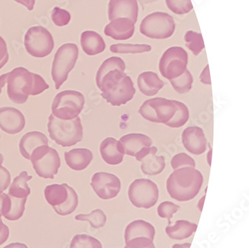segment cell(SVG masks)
I'll list each match as a JSON object with an SVG mask.
<instances>
[{"instance_id": "14", "label": "cell", "mask_w": 249, "mask_h": 248, "mask_svg": "<svg viewBox=\"0 0 249 248\" xmlns=\"http://www.w3.org/2000/svg\"><path fill=\"white\" fill-rule=\"evenodd\" d=\"M139 4L137 0H110L108 5V18L110 21L125 18L134 24L137 22Z\"/></svg>"}, {"instance_id": "49", "label": "cell", "mask_w": 249, "mask_h": 248, "mask_svg": "<svg viewBox=\"0 0 249 248\" xmlns=\"http://www.w3.org/2000/svg\"><path fill=\"white\" fill-rule=\"evenodd\" d=\"M191 248V244L183 243V244H175L172 246V248Z\"/></svg>"}, {"instance_id": "19", "label": "cell", "mask_w": 249, "mask_h": 248, "mask_svg": "<svg viewBox=\"0 0 249 248\" xmlns=\"http://www.w3.org/2000/svg\"><path fill=\"white\" fill-rule=\"evenodd\" d=\"M103 160L111 165H117L123 161L124 151L119 141L114 138H107L101 142L100 146Z\"/></svg>"}, {"instance_id": "29", "label": "cell", "mask_w": 249, "mask_h": 248, "mask_svg": "<svg viewBox=\"0 0 249 248\" xmlns=\"http://www.w3.org/2000/svg\"><path fill=\"white\" fill-rule=\"evenodd\" d=\"M75 219L79 221H87L94 229H100L105 226L107 218L103 210H95L90 214H80L75 216Z\"/></svg>"}, {"instance_id": "48", "label": "cell", "mask_w": 249, "mask_h": 248, "mask_svg": "<svg viewBox=\"0 0 249 248\" xmlns=\"http://www.w3.org/2000/svg\"><path fill=\"white\" fill-rule=\"evenodd\" d=\"M3 248H28V247L25 244L15 242V243L9 244Z\"/></svg>"}, {"instance_id": "34", "label": "cell", "mask_w": 249, "mask_h": 248, "mask_svg": "<svg viewBox=\"0 0 249 248\" xmlns=\"http://www.w3.org/2000/svg\"><path fill=\"white\" fill-rule=\"evenodd\" d=\"M119 69L121 71H124L126 69V65H125L124 61L119 58V57H111V58H107V60L103 62L101 66L97 71V75H96V82L100 81V79L108 73V71L112 70Z\"/></svg>"}, {"instance_id": "52", "label": "cell", "mask_w": 249, "mask_h": 248, "mask_svg": "<svg viewBox=\"0 0 249 248\" xmlns=\"http://www.w3.org/2000/svg\"><path fill=\"white\" fill-rule=\"evenodd\" d=\"M3 161H4L3 156H2V154H1V153H0V168H1V167H2V163H3Z\"/></svg>"}, {"instance_id": "21", "label": "cell", "mask_w": 249, "mask_h": 248, "mask_svg": "<svg viewBox=\"0 0 249 248\" xmlns=\"http://www.w3.org/2000/svg\"><path fill=\"white\" fill-rule=\"evenodd\" d=\"M42 145H48V139L42 132L33 131L25 134L19 142V152L26 159L30 160L33 150Z\"/></svg>"}, {"instance_id": "43", "label": "cell", "mask_w": 249, "mask_h": 248, "mask_svg": "<svg viewBox=\"0 0 249 248\" xmlns=\"http://www.w3.org/2000/svg\"><path fill=\"white\" fill-rule=\"evenodd\" d=\"M157 151H158V149L156 147H143L136 153L135 157H136L138 161H142L149 155L156 154Z\"/></svg>"}, {"instance_id": "27", "label": "cell", "mask_w": 249, "mask_h": 248, "mask_svg": "<svg viewBox=\"0 0 249 248\" xmlns=\"http://www.w3.org/2000/svg\"><path fill=\"white\" fill-rule=\"evenodd\" d=\"M33 179L32 176L28 175L26 171L20 173L14 179L13 183L10 186L8 195L17 198H27L31 193V189L28 185V181Z\"/></svg>"}, {"instance_id": "7", "label": "cell", "mask_w": 249, "mask_h": 248, "mask_svg": "<svg viewBox=\"0 0 249 248\" xmlns=\"http://www.w3.org/2000/svg\"><path fill=\"white\" fill-rule=\"evenodd\" d=\"M139 30L143 35L150 38L167 39L175 33V20L165 12H154L142 19Z\"/></svg>"}, {"instance_id": "11", "label": "cell", "mask_w": 249, "mask_h": 248, "mask_svg": "<svg viewBox=\"0 0 249 248\" xmlns=\"http://www.w3.org/2000/svg\"><path fill=\"white\" fill-rule=\"evenodd\" d=\"M128 197L132 204L137 208L148 210L158 200V187L151 179H136L129 185Z\"/></svg>"}, {"instance_id": "5", "label": "cell", "mask_w": 249, "mask_h": 248, "mask_svg": "<svg viewBox=\"0 0 249 248\" xmlns=\"http://www.w3.org/2000/svg\"><path fill=\"white\" fill-rule=\"evenodd\" d=\"M79 56L77 46L71 43L64 44L55 53L53 62V80L55 82V89L58 90L68 79V74L73 69Z\"/></svg>"}, {"instance_id": "9", "label": "cell", "mask_w": 249, "mask_h": 248, "mask_svg": "<svg viewBox=\"0 0 249 248\" xmlns=\"http://www.w3.org/2000/svg\"><path fill=\"white\" fill-rule=\"evenodd\" d=\"M24 45L29 55L44 58L52 53L54 40L51 33L43 26L29 28L24 37Z\"/></svg>"}, {"instance_id": "32", "label": "cell", "mask_w": 249, "mask_h": 248, "mask_svg": "<svg viewBox=\"0 0 249 248\" xmlns=\"http://www.w3.org/2000/svg\"><path fill=\"white\" fill-rule=\"evenodd\" d=\"M110 50L114 53L138 54L151 51V47L148 44H116L111 46Z\"/></svg>"}, {"instance_id": "16", "label": "cell", "mask_w": 249, "mask_h": 248, "mask_svg": "<svg viewBox=\"0 0 249 248\" xmlns=\"http://www.w3.org/2000/svg\"><path fill=\"white\" fill-rule=\"evenodd\" d=\"M76 191L68 184H53L47 185L44 189L46 200L53 206L54 211L58 213L65 206L67 200H69Z\"/></svg>"}, {"instance_id": "42", "label": "cell", "mask_w": 249, "mask_h": 248, "mask_svg": "<svg viewBox=\"0 0 249 248\" xmlns=\"http://www.w3.org/2000/svg\"><path fill=\"white\" fill-rule=\"evenodd\" d=\"M8 55L7 44L4 39L0 36V69H2L8 62Z\"/></svg>"}, {"instance_id": "22", "label": "cell", "mask_w": 249, "mask_h": 248, "mask_svg": "<svg viewBox=\"0 0 249 248\" xmlns=\"http://www.w3.org/2000/svg\"><path fill=\"white\" fill-rule=\"evenodd\" d=\"M65 161L73 171H83L93 159V153L86 148H76L65 153Z\"/></svg>"}, {"instance_id": "6", "label": "cell", "mask_w": 249, "mask_h": 248, "mask_svg": "<svg viewBox=\"0 0 249 248\" xmlns=\"http://www.w3.org/2000/svg\"><path fill=\"white\" fill-rule=\"evenodd\" d=\"M85 104V97L80 92L67 90L58 93L52 104V115L58 119L70 121L79 117Z\"/></svg>"}, {"instance_id": "35", "label": "cell", "mask_w": 249, "mask_h": 248, "mask_svg": "<svg viewBox=\"0 0 249 248\" xmlns=\"http://www.w3.org/2000/svg\"><path fill=\"white\" fill-rule=\"evenodd\" d=\"M69 248H103V245L100 241L91 235L78 234L72 239Z\"/></svg>"}, {"instance_id": "41", "label": "cell", "mask_w": 249, "mask_h": 248, "mask_svg": "<svg viewBox=\"0 0 249 248\" xmlns=\"http://www.w3.org/2000/svg\"><path fill=\"white\" fill-rule=\"evenodd\" d=\"M11 184V174L9 171L4 168H0V191L4 192Z\"/></svg>"}, {"instance_id": "28", "label": "cell", "mask_w": 249, "mask_h": 248, "mask_svg": "<svg viewBox=\"0 0 249 248\" xmlns=\"http://www.w3.org/2000/svg\"><path fill=\"white\" fill-rule=\"evenodd\" d=\"M141 169L147 176H155L160 174L165 169V159L162 156L151 154L142 160Z\"/></svg>"}, {"instance_id": "51", "label": "cell", "mask_w": 249, "mask_h": 248, "mask_svg": "<svg viewBox=\"0 0 249 248\" xmlns=\"http://www.w3.org/2000/svg\"><path fill=\"white\" fill-rule=\"evenodd\" d=\"M211 158H212V148L210 149V151L207 153V162L209 165H211Z\"/></svg>"}, {"instance_id": "30", "label": "cell", "mask_w": 249, "mask_h": 248, "mask_svg": "<svg viewBox=\"0 0 249 248\" xmlns=\"http://www.w3.org/2000/svg\"><path fill=\"white\" fill-rule=\"evenodd\" d=\"M175 105L177 106V111L173 118L168 121L165 125L171 128H180L184 126L188 122L189 118V111L187 106L181 102L175 100Z\"/></svg>"}, {"instance_id": "33", "label": "cell", "mask_w": 249, "mask_h": 248, "mask_svg": "<svg viewBox=\"0 0 249 248\" xmlns=\"http://www.w3.org/2000/svg\"><path fill=\"white\" fill-rule=\"evenodd\" d=\"M169 81L173 89L180 94H186L190 91L193 88V75L188 70H186L181 76Z\"/></svg>"}, {"instance_id": "47", "label": "cell", "mask_w": 249, "mask_h": 248, "mask_svg": "<svg viewBox=\"0 0 249 248\" xmlns=\"http://www.w3.org/2000/svg\"><path fill=\"white\" fill-rule=\"evenodd\" d=\"M7 194L0 191V218H2V210H3L4 203L6 199Z\"/></svg>"}, {"instance_id": "45", "label": "cell", "mask_w": 249, "mask_h": 248, "mask_svg": "<svg viewBox=\"0 0 249 248\" xmlns=\"http://www.w3.org/2000/svg\"><path fill=\"white\" fill-rule=\"evenodd\" d=\"M200 80L204 84L211 85V74H210V69H209L208 65L204 68L202 73L200 75Z\"/></svg>"}, {"instance_id": "2", "label": "cell", "mask_w": 249, "mask_h": 248, "mask_svg": "<svg viewBox=\"0 0 249 248\" xmlns=\"http://www.w3.org/2000/svg\"><path fill=\"white\" fill-rule=\"evenodd\" d=\"M96 84L102 92L103 98L113 106L125 105L136 94L131 78L119 69L108 71Z\"/></svg>"}, {"instance_id": "12", "label": "cell", "mask_w": 249, "mask_h": 248, "mask_svg": "<svg viewBox=\"0 0 249 248\" xmlns=\"http://www.w3.org/2000/svg\"><path fill=\"white\" fill-rule=\"evenodd\" d=\"M187 64L188 54L186 50L180 47H172L162 54L159 70L163 77L171 80L184 73L187 70Z\"/></svg>"}, {"instance_id": "1", "label": "cell", "mask_w": 249, "mask_h": 248, "mask_svg": "<svg viewBox=\"0 0 249 248\" xmlns=\"http://www.w3.org/2000/svg\"><path fill=\"white\" fill-rule=\"evenodd\" d=\"M6 84L8 98L16 104H23L29 95H38L49 89L40 75L31 73L22 67L0 76V94Z\"/></svg>"}, {"instance_id": "38", "label": "cell", "mask_w": 249, "mask_h": 248, "mask_svg": "<svg viewBox=\"0 0 249 248\" xmlns=\"http://www.w3.org/2000/svg\"><path fill=\"white\" fill-rule=\"evenodd\" d=\"M171 165H172L174 170L186 168V167L195 168L196 162H195L194 159L189 155L185 153H180L175 155V157L172 159Z\"/></svg>"}, {"instance_id": "39", "label": "cell", "mask_w": 249, "mask_h": 248, "mask_svg": "<svg viewBox=\"0 0 249 248\" xmlns=\"http://www.w3.org/2000/svg\"><path fill=\"white\" fill-rule=\"evenodd\" d=\"M51 19L55 26L62 27L67 26L70 23L71 17L66 10L55 7L51 13Z\"/></svg>"}, {"instance_id": "4", "label": "cell", "mask_w": 249, "mask_h": 248, "mask_svg": "<svg viewBox=\"0 0 249 248\" xmlns=\"http://www.w3.org/2000/svg\"><path fill=\"white\" fill-rule=\"evenodd\" d=\"M47 129L51 139L63 147H72L83 140V128L79 117L70 121H63L51 115Z\"/></svg>"}, {"instance_id": "26", "label": "cell", "mask_w": 249, "mask_h": 248, "mask_svg": "<svg viewBox=\"0 0 249 248\" xmlns=\"http://www.w3.org/2000/svg\"><path fill=\"white\" fill-rule=\"evenodd\" d=\"M197 225L185 220L177 221L175 225L165 228L167 235L175 240H183L193 235L197 230Z\"/></svg>"}, {"instance_id": "24", "label": "cell", "mask_w": 249, "mask_h": 248, "mask_svg": "<svg viewBox=\"0 0 249 248\" xmlns=\"http://www.w3.org/2000/svg\"><path fill=\"white\" fill-rule=\"evenodd\" d=\"M80 44L85 53L95 55L105 50L106 44L101 35L94 31H85L82 33Z\"/></svg>"}, {"instance_id": "44", "label": "cell", "mask_w": 249, "mask_h": 248, "mask_svg": "<svg viewBox=\"0 0 249 248\" xmlns=\"http://www.w3.org/2000/svg\"><path fill=\"white\" fill-rule=\"evenodd\" d=\"M9 234V228L2 222V218H0V246L8 240Z\"/></svg>"}, {"instance_id": "40", "label": "cell", "mask_w": 249, "mask_h": 248, "mask_svg": "<svg viewBox=\"0 0 249 248\" xmlns=\"http://www.w3.org/2000/svg\"><path fill=\"white\" fill-rule=\"evenodd\" d=\"M125 244L124 248H156L153 240L146 237H136Z\"/></svg>"}, {"instance_id": "31", "label": "cell", "mask_w": 249, "mask_h": 248, "mask_svg": "<svg viewBox=\"0 0 249 248\" xmlns=\"http://www.w3.org/2000/svg\"><path fill=\"white\" fill-rule=\"evenodd\" d=\"M184 40L186 47L195 55H198L205 48L202 35L196 33L195 31L190 30L186 32Z\"/></svg>"}, {"instance_id": "20", "label": "cell", "mask_w": 249, "mask_h": 248, "mask_svg": "<svg viewBox=\"0 0 249 248\" xmlns=\"http://www.w3.org/2000/svg\"><path fill=\"white\" fill-rule=\"evenodd\" d=\"M119 142L123 146L124 154L135 157L143 147H151L152 140L149 136L142 133H130L121 138Z\"/></svg>"}, {"instance_id": "25", "label": "cell", "mask_w": 249, "mask_h": 248, "mask_svg": "<svg viewBox=\"0 0 249 248\" xmlns=\"http://www.w3.org/2000/svg\"><path fill=\"white\" fill-rule=\"evenodd\" d=\"M156 230L151 223L144 220H136L126 226L124 232L125 242L136 237H146L154 241Z\"/></svg>"}, {"instance_id": "53", "label": "cell", "mask_w": 249, "mask_h": 248, "mask_svg": "<svg viewBox=\"0 0 249 248\" xmlns=\"http://www.w3.org/2000/svg\"><path fill=\"white\" fill-rule=\"evenodd\" d=\"M0 137H1V136H0Z\"/></svg>"}, {"instance_id": "17", "label": "cell", "mask_w": 249, "mask_h": 248, "mask_svg": "<svg viewBox=\"0 0 249 248\" xmlns=\"http://www.w3.org/2000/svg\"><path fill=\"white\" fill-rule=\"evenodd\" d=\"M182 143L192 154L201 155L207 150V139L204 131L198 126H189L182 134Z\"/></svg>"}, {"instance_id": "46", "label": "cell", "mask_w": 249, "mask_h": 248, "mask_svg": "<svg viewBox=\"0 0 249 248\" xmlns=\"http://www.w3.org/2000/svg\"><path fill=\"white\" fill-rule=\"evenodd\" d=\"M14 1L26 7L30 12L33 11L36 2V0H14Z\"/></svg>"}, {"instance_id": "13", "label": "cell", "mask_w": 249, "mask_h": 248, "mask_svg": "<svg viewBox=\"0 0 249 248\" xmlns=\"http://www.w3.org/2000/svg\"><path fill=\"white\" fill-rule=\"evenodd\" d=\"M91 185L96 195L102 200L115 198L120 192L122 184L115 174L97 172L92 176Z\"/></svg>"}, {"instance_id": "15", "label": "cell", "mask_w": 249, "mask_h": 248, "mask_svg": "<svg viewBox=\"0 0 249 248\" xmlns=\"http://www.w3.org/2000/svg\"><path fill=\"white\" fill-rule=\"evenodd\" d=\"M26 120L19 110L12 107L0 108V129L10 135L19 133L24 129Z\"/></svg>"}, {"instance_id": "8", "label": "cell", "mask_w": 249, "mask_h": 248, "mask_svg": "<svg viewBox=\"0 0 249 248\" xmlns=\"http://www.w3.org/2000/svg\"><path fill=\"white\" fill-rule=\"evenodd\" d=\"M30 161L36 174L44 179H54L61 166L58 152L48 145L40 146L33 150Z\"/></svg>"}, {"instance_id": "3", "label": "cell", "mask_w": 249, "mask_h": 248, "mask_svg": "<svg viewBox=\"0 0 249 248\" xmlns=\"http://www.w3.org/2000/svg\"><path fill=\"white\" fill-rule=\"evenodd\" d=\"M202 174L195 168L175 170L166 181V189L172 198L179 202H187L197 196L202 187Z\"/></svg>"}, {"instance_id": "36", "label": "cell", "mask_w": 249, "mask_h": 248, "mask_svg": "<svg viewBox=\"0 0 249 248\" xmlns=\"http://www.w3.org/2000/svg\"><path fill=\"white\" fill-rule=\"evenodd\" d=\"M167 7L175 15H183L193 9L191 0H165Z\"/></svg>"}, {"instance_id": "50", "label": "cell", "mask_w": 249, "mask_h": 248, "mask_svg": "<svg viewBox=\"0 0 249 248\" xmlns=\"http://www.w3.org/2000/svg\"><path fill=\"white\" fill-rule=\"evenodd\" d=\"M204 200H205V196L201 198V200H199L198 203H197V207H198L200 212H202L203 206H204Z\"/></svg>"}, {"instance_id": "10", "label": "cell", "mask_w": 249, "mask_h": 248, "mask_svg": "<svg viewBox=\"0 0 249 248\" xmlns=\"http://www.w3.org/2000/svg\"><path fill=\"white\" fill-rule=\"evenodd\" d=\"M176 111L175 100L156 97L144 101L139 113L147 121L165 124L173 118Z\"/></svg>"}, {"instance_id": "18", "label": "cell", "mask_w": 249, "mask_h": 248, "mask_svg": "<svg viewBox=\"0 0 249 248\" xmlns=\"http://www.w3.org/2000/svg\"><path fill=\"white\" fill-rule=\"evenodd\" d=\"M134 32V23L130 19L125 18L114 19L104 29L106 35L117 40H127L133 37Z\"/></svg>"}, {"instance_id": "37", "label": "cell", "mask_w": 249, "mask_h": 248, "mask_svg": "<svg viewBox=\"0 0 249 248\" xmlns=\"http://www.w3.org/2000/svg\"><path fill=\"white\" fill-rule=\"evenodd\" d=\"M180 209V206L170 201H165L161 203L157 207L158 215L162 218L168 219V224L170 225L171 219L174 214Z\"/></svg>"}, {"instance_id": "23", "label": "cell", "mask_w": 249, "mask_h": 248, "mask_svg": "<svg viewBox=\"0 0 249 248\" xmlns=\"http://www.w3.org/2000/svg\"><path fill=\"white\" fill-rule=\"evenodd\" d=\"M137 83L139 90L148 97L156 95L165 86V82L152 71H146L139 75Z\"/></svg>"}]
</instances>
